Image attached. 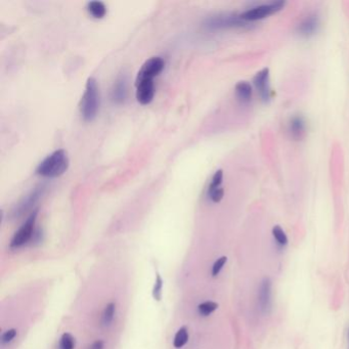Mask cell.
<instances>
[{
    "label": "cell",
    "mask_w": 349,
    "mask_h": 349,
    "mask_svg": "<svg viewBox=\"0 0 349 349\" xmlns=\"http://www.w3.org/2000/svg\"><path fill=\"white\" fill-rule=\"evenodd\" d=\"M164 64L165 63L163 59L160 58V56H153V58H150L143 65V67H141V69L137 73L136 81L146 79L153 80L155 76H157L159 73H161L164 68Z\"/></svg>",
    "instance_id": "cell-7"
},
{
    "label": "cell",
    "mask_w": 349,
    "mask_h": 349,
    "mask_svg": "<svg viewBox=\"0 0 349 349\" xmlns=\"http://www.w3.org/2000/svg\"><path fill=\"white\" fill-rule=\"evenodd\" d=\"M253 84L263 102H268L272 99L273 92L270 88L268 68H263L256 73V75L253 78Z\"/></svg>",
    "instance_id": "cell-5"
},
{
    "label": "cell",
    "mask_w": 349,
    "mask_h": 349,
    "mask_svg": "<svg viewBox=\"0 0 349 349\" xmlns=\"http://www.w3.org/2000/svg\"><path fill=\"white\" fill-rule=\"evenodd\" d=\"M37 214H38V210L33 211L29 217H28V219L25 221V223L15 233L14 238L12 240V243H11V246L13 248L22 247L23 245H25L26 243H28L31 240L33 233H34Z\"/></svg>",
    "instance_id": "cell-4"
},
{
    "label": "cell",
    "mask_w": 349,
    "mask_h": 349,
    "mask_svg": "<svg viewBox=\"0 0 349 349\" xmlns=\"http://www.w3.org/2000/svg\"><path fill=\"white\" fill-rule=\"evenodd\" d=\"M74 348H75L74 337L69 333L64 334L60 341V349H74Z\"/></svg>",
    "instance_id": "cell-21"
},
{
    "label": "cell",
    "mask_w": 349,
    "mask_h": 349,
    "mask_svg": "<svg viewBox=\"0 0 349 349\" xmlns=\"http://www.w3.org/2000/svg\"><path fill=\"white\" fill-rule=\"evenodd\" d=\"M222 179H223V171L221 170V169H219V170H217V171L215 172V174L213 175V177H212V179H211V183H210V184H209L208 192L214 191V190H217V188L222 187V186H221Z\"/></svg>",
    "instance_id": "cell-20"
},
{
    "label": "cell",
    "mask_w": 349,
    "mask_h": 349,
    "mask_svg": "<svg viewBox=\"0 0 349 349\" xmlns=\"http://www.w3.org/2000/svg\"><path fill=\"white\" fill-rule=\"evenodd\" d=\"M87 9H88V12L97 18H100L102 17H105V15L107 13V8H106L105 3L101 1H98V0H96V1H90L87 5Z\"/></svg>",
    "instance_id": "cell-15"
},
{
    "label": "cell",
    "mask_w": 349,
    "mask_h": 349,
    "mask_svg": "<svg viewBox=\"0 0 349 349\" xmlns=\"http://www.w3.org/2000/svg\"><path fill=\"white\" fill-rule=\"evenodd\" d=\"M162 290H163V280L160 277V275H157L156 281H155V286L153 289V295L155 299L160 300L162 297Z\"/></svg>",
    "instance_id": "cell-23"
},
{
    "label": "cell",
    "mask_w": 349,
    "mask_h": 349,
    "mask_svg": "<svg viewBox=\"0 0 349 349\" xmlns=\"http://www.w3.org/2000/svg\"><path fill=\"white\" fill-rule=\"evenodd\" d=\"M42 193H43V187H36L34 191H32L29 195L26 196L24 198V200L20 204H18V206L16 209V214L17 215L23 214L24 212L32 208V206H34V204L38 201Z\"/></svg>",
    "instance_id": "cell-12"
},
{
    "label": "cell",
    "mask_w": 349,
    "mask_h": 349,
    "mask_svg": "<svg viewBox=\"0 0 349 349\" xmlns=\"http://www.w3.org/2000/svg\"><path fill=\"white\" fill-rule=\"evenodd\" d=\"M348 343H349V329H348Z\"/></svg>",
    "instance_id": "cell-26"
},
{
    "label": "cell",
    "mask_w": 349,
    "mask_h": 349,
    "mask_svg": "<svg viewBox=\"0 0 349 349\" xmlns=\"http://www.w3.org/2000/svg\"><path fill=\"white\" fill-rule=\"evenodd\" d=\"M188 340V331L185 327L181 328L177 331L175 337H174V341H173V345L175 348H182L183 347Z\"/></svg>",
    "instance_id": "cell-17"
},
{
    "label": "cell",
    "mask_w": 349,
    "mask_h": 349,
    "mask_svg": "<svg viewBox=\"0 0 349 349\" xmlns=\"http://www.w3.org/2000/svg\"><path fill=\"white\" fill-rule=\"evenodd\" d=\"M226 261H228V257L226 256H222L220 258H218L214 262V264L212 266V269H211V275L212 277H216L219 275V272L222 270L223 266H225Z\"/></svg>",
    "instance_id": "cell-22"
},
{
    "label": "cell",
    "mask_w": 349,
    "mask_h": 349,
    "mask_svg": "<svg viewBox=\"0 0 349 349\" xmlns=\"http://www.w3.org/2000/svg\"><path fill=\"white\" fill-rule=\"evenodd\" d=\"M285 5H286V1H282V0H279V1H273V2H269V3L252 7L250 9H248V11L241 14L240 17L243 21L247 22V23L260 21L273 14H277V13L281 12L282 9L285 7Z\"/></svg>",
    "instance_id": "cell-3"
},
{
    "label": "cell",
    "mask_w": 349,
    "mask_h": 349,
    "mask_svg": "<svg viewBox=\"0 0 349 349\" xmlns=\"http://www.w3.org/2000/svg\"><path fill=\"white\" fill-rule=\"evenodd\" d=\"M258 306L262 314H268L272 305V282L269 278H264L258 288Z\"/></svg>",
    "instance_id": "cell-6"
},
{
    "label": "cell",
    "mask_w": 349,
    "mask_h": 349,
    "mask_svg": "<svg viewBox=\"0 0 349 349\" xmlns=\"http://www.w3.org/2000/svg\"><path fill=\"white\" fill-rule=\"evenodd\" d=\"M69 167V157L65 150H56L47 156L36 168V173L44 177H58Z\"/></svg>",
    "instance_id": "cell-1"
},
{
    "label": "cell",
    "mask_w": 349,
    "mask_h": 349,
    "mask_svg": "<svg viewBox=\"0 0 349 349\" xmlns=\"http://www.w3.org/2000/svg\"><path fill=\"white\" fill-rule=\"evenodd\" d=\"M136 99L141 105H148L153 100L155 94L154 81L152 79H146L136 81Z\"/></svg>",
    "instance_id": "cell-9"
},
{
    "label": "cell",
    "mask_w": 349,
    "mask_h": 349,
    "mask_svg": "<svg viewBox=\"0 0 349 349\" xmlns=\"http://www.w3.org/2000/svg\"><path fill=\"white\" fill-rule=\"evenodd\" d=\"M247 22L243 21L240 16H216L209 18L207 26L211 29H221V28H233V27H244Z\"/></svg>",
    "instance_id": "cell-8"
},
{
    "label": "cell",
    "mask_w": 349,
    "mask_h": 349,
    "mask_svg": "<svg viewBox=\"0 0 349 349\" xmlns=\"http://www.w3.org/2000/svg\"><path fill=\"white\" fill-rule=\"evenodd\" d=\"M319 24V17L316 14H310L298 24L296 31L300 36L308 38V37L314 36L317 32Z\"/></svg>",
    "instance_id": "cell-10"
},
{
    "label": "cell",
    "mask_w": 349,
    "mask_h": 349,
    "mask_svg": "<svg viewBox=\"0 0 349 349\" xmlns=\"http://www.w3.org/2000/svg\"><path fill=\"white\" fill-rule=\"evenodd\" d=\"M272 237L281 247H285L288 245V237L280 225H275L272 228Z\"/></svg>",
    "instance_id": "cell-16"
},
{
    "label": "cell",
    "mask_w": 349,
    "mask_h": 349,
    "mask_svg": "<svg viewBox=\"0 0 349 349\" xmlns=\"http://www.w3.org/2000/svg\"><path fill=\"white\" fill-rule=\"evenodd\" d=\"M17 336V331L15 329H12V330H7L6 332H4L1 336V342L2 344H7L9 342H12L15 337Z\"/></svg>",
    "instance_id": "cell-24"
},
{
    "label": "cell",
    "mask_w": 349,
    "mask_h": 349,
    "mask_svg": "<svg viewBox=\"0 0 349 349\" xmlns=\"http://www.w3.org/2000/svg\"><path fill=\"white\" fill-rule=\"evenodd\" d=\"M115 314H116L115 303H109L102 313V323L105 325H110L113 322V319H114Z\"/></svg>",
    "instance_id": "cell-19"
},
{
    "label": "cell",
    "mask_w": 349,
    "mask_h": 349,
    "mask_svg": "<svg viewBox=\"0 0 349 349\" xmlns=\"http://www.w3.org/2000/svg\"><path fill=\"white\" fill-rule=\"evenodd\" d=\"M127 94V81L126 78L120 77L113 86V89L111 91V98L112 100L116 103L123 102L126 99Z\"/></svg>",
    "instance_id": "cell-13"
},
{
    "label": "cell",
    "mask_w": 349,
    "mask_h": 349,
    "mask_svg": "<svg viewBox=\"0 0 349 349\" xmlns=\"http://www.w3.org/2000/svg\"><path fill=\"white\" fill-rule=\"evenodd\" d=\"M217 308H218V304L214 302V301H205V302L201 303L199 306H198L199 314L203 316H210Z\"/></svg>",
    "instance_id": "cell-18"
},
{
    "label": "cell",
    "mask_w": 349,
    "mask_h": 349,
    "mask_svg": "<svg viewBox=\"0 0 349 349\" xmlns=\"http://www.w3.org/2000/svg\"><path fill=\"white\" fill-rule=\"evenodd\" d=\"M288 130L294 140H302L307 133V122L302 115H294L290 119Z\"/></svg>",
    "instance_id": "cell-11"
},
{
    "label": "cell",
    "mask_w": 349,
    "mask_h": 349,
    "mask_svg": "<svg viewBox=\"0 0 349 349\" xmlns=\"http://www.w3.org/2000/svg\"><path fill=\"white\" fill-rule=\"evenodd\" d=\"M100 108V92L97 80L93 77L87 79L85 90L80 101L82 117L86 121H92L97 117Z\"/></svg>",
    "instance_id": "cell-2"
},
{
    "label": "cell",
    "mask_w": 349,
    "mask_h": 349,
    "mask_svg": "<svg viewBox=\"0 0 349 349\" xmlns=\"http://www.w3.org/2000/svg\"><path fill=\"white\" fill-rule=\"evenodd\" d=\"M235 96H237L238 100L243 102L247 103L251 101L252 100V94H253V88L251 84L247 81H240L235 84Z\"/></svg>",
    "instance_id": "cell-14"
},
{
    "label": "cell",
    "mask_w": 349,
    "mask_h": 349,
    "mask_svg": "<svg viewBox=\"0 0 349 349\" xmlns=\"http://www.w3.org/2000/svg\"><path fill=\"white\" fill-rule=\"evenodd\" d=\"M89 349H103V342L101 340H98L90 346Z\"/></svg>",
    "instance_id": "cell-25"
}]
</instances>
